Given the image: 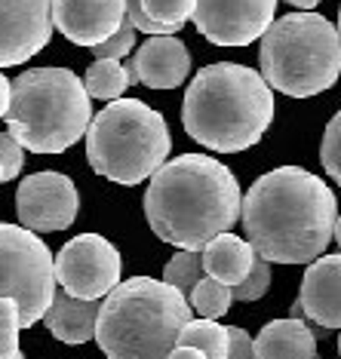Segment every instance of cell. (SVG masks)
Masks as SVG:
<instances>
[{
  "label": "cell",
  "instance_id": "obj_1",
  "mask_svg": "<svg viewBox=\"0 0 341 359\" xmlns=\"http://www.w3.org/2000/svg\"><path fill=\"white\" fill-rule=\"evenodd\" d=\"M243 231L271 264H314L335 236L338 200L320 175L280 166L243 197Z\"/></svg>",
  "mask_w": 341,
  "mask_h": 359
},
{
  "label": "cell",
  "instance_id": "obj_2",
  "mask_svg": "<svg viewBox=\"0 0 341 359\" xmlns=\"http://www.w3.org/2000/svg\"><path fill=\"white\" fill-rule=\"evenodd\" d=\"M237 215H243L237 178L206 154L169 160L145 191L151 231L182 252H203L215 236L231 233Z\"/></svg>",
  "mask_w": 341,
  "mask_h": 359
},
{
  "label": "cell",
  "instance_id": "obj_3",
  "mask_svg": "<svg viewBox=\"0 0 341 359\" xmlns=\"http://www.w3.org/2000/svg\"><path fill=\"white\" fill-rule=\"evenodd\" d=\"M274 120V93L262 71L218 62L197 71L182 102V123L215 154H237L262 142Z\"/></svg>",
  "mask_w": 341,
  "mask_h": 359
},
{
  "label": "cell",
  "instance_id": "obj_4",
  "mask_svg": "<svg viewBox=\"0 0 341 359\" xmlns=\"http://www.w3.org/2000/svg\"><path fill=\"white\" fill-rule=\"evenodd\" d=\"M191 313V301L169 283L133 276L102 301L95 341L108 359H169Z\"/></svg>",
  "mask_w": 341,
  "mask_h": 359
},
{
  "label": "cell",
  "instance_id": "obj_5",
  "mask_svg": "<svg viewBox=\"0 0 341 359\" xmlns=\"http://www.w3.org/2000/svg\"><path fill=\"white\" fill-rule=\"evenodd\" d=\"M93 95L68 68H31L13 80V104L6 133L25 151L62 154L93 126Z\"/></svg>",
  "mask_w": 341,
  "mask_h": 359
},
{
  "label": "cell",
  "instance_id": "obj_6",
  "mask_svg": "<svg viewBox=\"0 0 341 359\" xmlns=\"http://www.w3.org/2000/svg\"><path fill=\"white\" fill-rule=\"evenodd\" d=\"M258 65L271 89L311 99L341 77V34L320 13H289L262 37Z\"/></svg>",
  "mask_w": 341,
  "mask_h": 359
},
{
  "label": "cell",
  "instance_id": "obj_7",
  "mask_svg": "<svg viewBox=\"0 0 341 359\" xmlns=\"http://www.w3.org/2000/svg\"><path fill=\"white\" fill-rule=\"evenodd\" d=\"M169 126L163 114L139 99H117L95 114L86 133V160L95 175L117 184L148 182L166 166Z\"/></svg>",
  "mask_w": 341,
  "mask_h": 359
},
{
  "label": "cell",
  "instance_id": "obj_8",
  "mask_svg": "<svg viewBox=\"0 0 341 359\" xmlns=\"http://www.w3.org/2000/svg\"><path fill=\"white\" fill-rule=\"evenodd\" d=\"M0 298L22 310V329L44 320L55 301V255L28 227L0 224Z\"/></svg>",
  "mask_w": 341,
  "mask_h": 359
},
{
  "label": "cell",
  "instance_id": "obj_9",
  "mask_svg": "<svg viewBox=\"0 0 341 359\" xmlns=\"http://www.w3.org/2000/svg\"><path fill=\"white\" fill-rule=\"evenodd\" d=\"M120 252L99 233H80L55 255V283L80 301H105L120 285Z\"/></svg>",
  "mask_w": 341,
  "mask_h": 359
},
{
  "label": "cell",
  "instance_id": "obj_10",
  "mask_svg": "<svg viewBox=\"0 0 341 359\" xmlns=\"http://www.w3.org/2000/svg\"><path fill=\"white\" fill-rule=\"evenodd\" d=\"M277 10V0H197L194 25L215 46H249L265 37Z\"/></svg>",
  "mask_w": 341,
  "mask_h": 359
},
{
  "label": "cell",
  "instance_id": "obj_11",
  "mask_svg": "<svg viewBox=\"0 0 341 359\" xmlns=\"http://www.w3.org/2000/svg\"><path fill=\"white\" fill-rule=\"evenodd\" d=\"M80 209L77 187L62 172H34L15 191V212L22 227L34 233H55L74 224Z\"/></svg>",
  "mask_w": 341,
  "mask_h": 359
},
{
  "label": "cell",
  "instance_id": "obj_12",
  "mask_svg": "<svg viewBox=\"0 0 341 359\" xmlns=\"http://www.w3.org/2000/svg\"><path fill=\"white\" fill-rule=\"evenodd\" d=\"M53 28V0H0V68L34 59Z\"/></svg>",
  "mask_w": 341,
  "mask_h": 359
},
{
  "label": "cell",
  "instance_id": "obj_13",
  "mask_svg": "<svg viewBox=\"0 0 341 359\" xmlns=\"http://www.w3.org/2000/svg\"><path fill=\"white\" fill-rule=\"evenodd\" d=\"M126 22V0H53V25L77 46H102Z\"/></svg>",
  "mask_w": 341,
  "mask_h": 359
},
{
  "label": "cell",
  "instance_id": "obj_14",
  "mask_svg": "<svg viewBox=\"0 0 341 359\" xmlns=\"http://www.w3.org/2000/svg\"><path fill=\"white\" fill-rule=\"evenodd\" d=\"M129 80L148 89H175L188 80L191 53L178 37H151L126 65Z\"/></svg>",
  "mask_w": 341,
  "mask_h": 359
},
{
  "label": "cell",
  "instance_id": "obj_15",
  "mask_svg": "<svg viewBox=\"0 0 341 359\" xmlns=\"http://www.w3.org/2000/svg\"><path fill=\"white\" fill-rule=\"evenodd\" d=\"M305 320L323 329H341V255H323L302 276Z\"/></svg>",
  "mask_w": 341,
  "mask_h": 359
},
{
  "label": "cell",
  "instance_id": "obj_16",
  "mask_svg": "<svg viewBox=\"0 0 341 359\" xmlns=\"http://www.w3.org/2000/svg\"><path fill=\"white\" fill-rule=\"evenodd\" d=\"M99 313H102V301H80L71 298L65 289H59L44 323L53 338L65 341V344H86L89 338H95Z\"/></svg>",
  "mask_w": 341,
  "mask_h": 359
},
{
  "label": "cell",
  "instance_id": "obj_17",
  "mask_svg": "<svg viewBox=\"0 0 341 359\" xmlns=\"http://www.w3.org/2000/svg\"><path fill=\"white\" fill-rule=\"evenodd\" d=\"M255 359H316V334L307 320H274L255 334Z\"/></svg>",
  "mask_w": 341,
  "mask_h": 359
},
{
  "label": "cell",
  "instance_id": "obj_18",
  "mask_svg": "<svg viewBox=\"0 0 341 359\" xmlns=\"http://www.w3.org/2000/svg\"><path fill=\"white\" fill-rule=\"evenodd\" d=\"M255 258L258 255H255L253 243L240 240V236H234V233L215 236V240L203 249L206 276L231 285V289H237V285L246 283V276L253 273V267H255Z\"/></svg>",
  "mask_w": 341,
  "mask_h": 359
},
{
  "label": "cell",
  "instance_id": "obj_19",
  "mask_svg": "<svg viewBox=\"0 0 341 359\" xmlns=\"http://www.w3.org/2000/svg\"><path fill=\"white\" fill-rule=\"evenodd\" d=\"M83 83H86V93L93 95V99L117 102L120 95L126 93V86H133V80H129V71L120 62L95 59L93 65H89Z\"/></svg>",
  "mask_w": 341,
  "mask_h": 359
},
{
  "label": "cell",
  "instance_id": "obj_20",
  "mask_svg": "<svg viewBox=\"0 0 341 359\" xmlns=\"http://www.w3.org/2000/svg\"><path fill=\"white\" fill-rule=\"evenodd\" d=\"M178 347H197L209 359H227V353H231V329L218 325L215 320H191L185 325Z\"/></svg>",
  "mask_w": 341,
  "mask_h": 359
},
{
  "label": "cell",
  "instance_id": "obj_21",
  "mask_svg": "<svg viewBox=\"0 0 341 359\" xmlns=\"http://www.w3.org/2000/svg\"><path fill=\"white\" fill-rule=\"evenodd\" d=\"M206 280V267H203V252H178V255L163 267V283L178 289L191 301L194 289Z\"/></svg>",
  "mask_w": 341,
  "mask_h": 359
},
{
  "label": "cell",
  "instance_id": "obj_22",
  "mask_svg": "<svg viewBox=\"0 0 341 359\" xmlns=\"http://www.w3.org/2000/svg\"><path fill=\"white\" fill-rule=\"evenodd\" d=\"M231 301H234L231 285L206 276V280L194 289L191 307H194V313H200V320H218V316H225L227 310H231Z\"/></svg>",
  "mask_w": 341,
  "mask_h": 359
},
{
  "label": "cell",
  "instance_id": "obj_23",
  "mask_svg": "<svg viewBox=\"0 0 341 359\" xmlns=\"http://www.w3.org/2000/svg\"><path fill=\"white\" fill-rule=\"evenodd\" d=\"M142 10L157 25H175L182 28L188 19H194L197 0H142Z\"/></svg>",
  "mask_w": 341,
  "mask_h": 359
},
{
  "label": "cell",
  "instance_id": "obj_24",
  "mask_svg": "<svg viewBox=\"0 0 341 359\" xmlns=\"http://www.w3.org/2000/svg\"><path fill=\"white\" fill-rule=\"evenodd\" d=\"M22 310L13 298H0V359H19Z\"/></svg>",
  "mask_w": 341,
  "mask_h": 359
},
{
  "label": "cell",
  "instance_id": "obj_25",
  "mask_svg": "<svg viewBox=\"0 0 341 359\" xmlns=\"http://www.w3.org/2000/svg\"><path fill=\"white\" fill-rule=\"evenodd\" d=\"M320 163L326 169V175L341 187V111L326 123L323 144H320Z\"/></svg>",
  "mask_w": 341,
  "mask_h": 359
},
{
  "label": "cell",
  "instance_id": "obj_26",
  "mask_svg": "<svg viewBox=\"0 0 341 359\" xmlns=\"http://www.w3.org/2000/svg\"><path fill=\"white\" fill-rule=\"evenodd\" d=\"M267 289H271V261H265L262 255H258L253 273L246 276V283L234 289V298L237 301H258Z\"/></svg>",
  "mask_w": 341,
  "mask_h": 359
},
{
  "label": "cell",
  "instance_id": "obj_27",
  "mask_svg": "<svg viewBox=\"0 0 341 359\" xmlns=\"http://www.w3.org/2000/svg\"><path fill=\"white\" fill-rule=\"evenodd\" d=\"M135 46V25L129 22V15H126V22L120 25V31L114 34L111 40H105L102 46H95V59H111V62H117V59H123V55L129 53Z\"/></svg>",
  "mask_w": 341,
  "mask_h": 359
},
{
  "label": "cell",
  "instance_id": "obj_28",
  "mask_svg": "<svg viewBox=\"0 0 341 359\" xmlns=\"http://www.w3.org/2000/svg\"><path fill=\"white\" fill-rule=\"evenodd\" d=\"M0 166H4V182H15L25 166V148L10 133H0Z\"/></svg>",
  "mask_w": 341,
  "mask_h": 359
},
{
  "label": "cell",
  "instance_id": "obj_29",
  "mask_svg": "<svg viewBox=\"0 0 341 359\" xmlns=\"http://www.w3.org/2000/svg\"><path fill=\"white\" fill-rule=\"evenodd\" d=\"M231 329V353L227 359H255V338H249L246 329L240 325H227Z\"/></svg>",
  "mask_w": 341,
  "mask_h": 359
},
{
  "label": "cell",
  "instance_id": "obj_30",
  "mask_svg": "<svg viewBox=\"0 0 341 359\" xmlns=\"http://www.w3.org/2000/svg\"><path fill=\"white\" fill-rule=\"evenodd\" d=\"M10 104H13V80H6L4 71H0V120H6Z\"/></svg>",
  "mask_w": 341,
  "mask_h": 359
},
{
  "label": "cell",
  "instance_id": "obj_31",
  "mask_svg": "<svg viewBox=\"0 0 341 359\" xmlns=\"http://www.w3.org/2000/svg\"><path fill=\"white\" fill-rule=\"evenodd\" d=\"M169 359H209V356L203 353V350H197V347H175Z\"/></svg>",
  "mask_w": 341,
  "mask_h": 359
},
{
  "label": "cell",
  "instance_id": "obj_32",
  "mask_svg": "<svg viewBox=\"0 0 341 359\" xmlns=\"http://www.w3.org/2000/svg\"><path fill=\"white\" fill-rule=\"evenodd\" d=\"M286 4H292V6H298V10H305V13H311L316 4H323V0H286Z\"/></svg>",
  "mask_w": 341,
  "mask_h": 359
},
{
  "label": "cell",
  "instance_id": "obj_33",
  "mask_svg": "<svg viewBox=\"0 0 341 359\" xmlns=\"http://www.w3.org/2000/svg\"><path fill=\"white\" fill-rule=\"evenodd\" d=\"M335 243L341 246V215H338V224H335Z\"/></svg>",
  "mask_w": 341,
  "mask_h": 359
},
{
  "label": "cell",
  "instance_id": "obj_34",
  "mask_svg": "<svg viewBox=\"0 0 341 359\" xmlns=\"http://www.w3.org/2000/svg\"><path fill=\"white\" fill-rule=\"evenodd\" d=\"M338 34H341V10H338Z\"/></svg>",
  "mask_w": 341,
  "mask_h": 359
},
{
  "label": "cell",
  "instance_id": "obj_35",
  "mask_svg": "<svg viewBox=\"0 0 341 359\" xmlns=\"http://www.w3.org/2000/svg\"><path fill=\"white\" fill-rule=\"evenodd\" d=\"M0 182H4V166H0Z\"/></svg>",
  "mask_w": 341,
  "mask_h": 359
},
{
  "label": "cell",
  "instance_id": "obj_36",
  "mask_svg": "<svg viewBox=\"0 0 341 359\" xmlns=\"http://www.w3.org/2000/svg\"><path fill=\"white\" fill-rule=\"evenodd\" d=\"M19 359H25V356H22V353H19Z\"/></svg>",
  "mask_w": 341,
  "mask_h": 359
}]
</instances>
